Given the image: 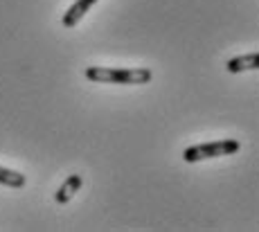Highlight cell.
<instances>
[{
    "mask_svg": "<svg viewBox=\"0 0 259 232\" xmlns=\"http://www.w3.org/2000/svg\"><path fill=\"white\" fill-rule=\"evenodd\" d=\"M86 77L95 83H119V86H142L153 79L149 68H106V66H91L86 68Z\"/></svg>",
    "mask_w": 259,
    "mask_h": 232,
    "instance_id": "6da1fadb",
    "label": "cell"
},
{
    "mask_svg": "<svg viewBox=\"0 0 259 232\" xmlns=\"http://www.w3.org/2000/svg\"><path fill=\"white\" fill-rule=\"evenodd\" d=\"M239 151L237 140H217L207 142V145H196L183 151V160L185 162H201L210 160V158H221V156H232Z\"/></svg>",
    "mask_w": 259,
    "mask_h": 232,
    "instance_id": "7a4b0ae2",
    "label": "cell"
},
{
    "mask_svg": "<svg viewBox=\"0 0 259 232\" xmlns=\"http://www.w3.org/2000/svg\"><path fill=\"white\" fill-rule=\"evenodd\" d=\"M81 182H83V178L79 174H72V176H68L66 178V182H63L61 187H59V192H57V203L59 205H66V203H70L72 201V196L77 194L79 190H81Z\"/></svg>",
    "mask_w": 259,
    "mask_h": 232,
    "instance_id": "277c9868",
    "label": "cell"
},
{
    "mask_svg": "<svg viewBox=\"0 0 259 232\" xmlns=\"http://www.w3.org/2000/svg\"><path fill=\"white\" fill-rule=\"evenodd\" d=\"M95 3H97V0H77V3L66 12V16H63V27H68V29L77 27V23L91 12Z\"/></svg>",
    "mask_w": 259,
    "mask_h": 232,
    "instance_id": "3957f363",
    "label": "cell"
},
{
    "mask_svg": "<svg viewBox=\"0 0 259 232\" xmlns=\"http://www.w3.org/2000/svg\"><path fill=\"white\" fill-rule=\"evenodd\" d=\"M0 185L25 187V176L18 174V171H14V169H7V167H0Z\"/></svg>",
    "mask_w": 259,
    "mask_h": 232,
    "instance_id": "8992f818",
    "label": "cell"
},
{
    "mask_svg": "<svg viewBox=\"0 0 259 232\" xmlns=\"http://www.w3.org/2000/svg\"><path fill=\"white\" fill-rule=\"evenodd\" d=\"M228 72L237 75V72H243V70H257L259 68V54L250 52V54H243V57H235L228 61Z\"/></svg>",
    "mask_w": 259,
    "mask_h": 232,
    "instance_id": "5b68a950",
    "label": "cell"
}]
</instances>
